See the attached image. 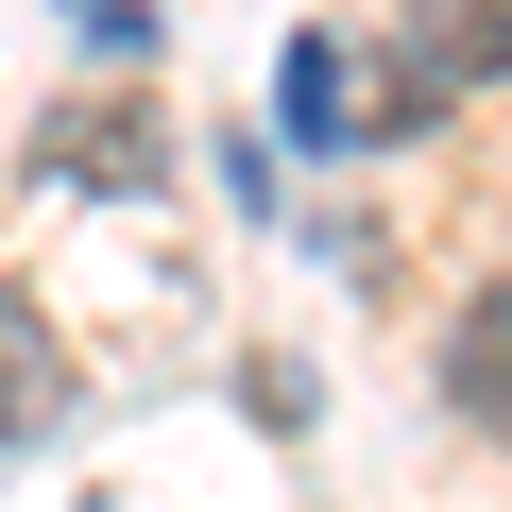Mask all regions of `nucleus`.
<instances>
[{"mask_svg": "<svg viewBox=\"0 0 512 512\" xmlns=\"http://www.w3.org/2000/svg\"><path fill=\"white\" fill-rule=\"evenodd\" d=\"M393 69H410L427 103L512 86V0H393Z\"/></svg>", "mask_w": 512, "mask_h": 512, "instance_id": "nucleus-1", "label": "nucleus"}, {"mask_svg": "<svg viewBox=\"0 0 512 512\" xmlns=\"http://www.w3.org/2000/svg\"><path fill=\"white\" fill-rule=\"evenodd\" d=\"M69 427V342L35 291H0V444H52Z\"/></svg>", "mask_w": 512, "mask_h": 512, "instance_id": "nucleus-2", "label": "nucleus"}, {"mask_svg": "<svg viewBox=\"0 0 512 512\" xmlns=\"http://www.w3.org/2000/svg\"><path fill=\"white\" fill-rule=\"evenodd\" d=\"M35 171H52V188H86V171H103V188H137V171H154V120H137V103H103V120H52V154H35Z\"/></svg>", "mask_w": 512, "mask_h": 512, "instance_id": "nucleus-3", "label": "nucleus"}, {"mask_svg": "<svg viewBox=\"0 0 512 512\" xmlns=\"http://www.w3.org/2000/svg\"><path fill=\"white\" fill-rule=\"evenodd\" d=\"M444 393H461L478 427H512V291H478V308H461V342H444Z\"/></svg>", "mask_w": 512, "mask_h": 512, "instance_id": "nucleus-4", "label": "nucleus"}, {"mask_svg": "<svg viewBox=\"0 0 512 512\" xmlns=\"http://www.w3.org/2000/svg\"><path fill=\"white\" fill-rule=\"evenodd\" d=\"M342 69H359V35H291V69H274V103H291L308 154H342Z\"/></svg>", "mask_w": 512, "mask_h": 512, "instance_id": "nucleus-5", "label": "nucleus"}]
</instances>
